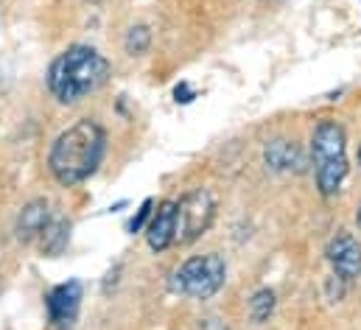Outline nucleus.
<instances>
[{
	"mask_svg": "<svg viewBox=\"0 0 361 330\" xmlns=\"http://www.w3.org/2000/svg\"><path fill=\"white\" fill-rule=\"evenodd\" d=\"M48 221H51V207H48V202H45V199H31V202L20 210V216H17V238H20L23 244L39 238Z\"/></svg>",
	"mask_w": 361,
	"mask_h": 330,
	"instance_id": "9",
	"label": "nucleus"
},
{
	"mask_svg": "<svg viewBox=\"0 0 361 330\" xmlns=\"http://www.w3.org/2000/svg\"><path fill=\"white\" fill-rule=\"evenodd\" d=\"M271 311H274V291L271 288H261V291H255L252 294V300H250V319L252 322H267L271 317Z\"/></svg>",
	"mask_w": 361,
	"mask_h": 330,
	"instance_id": "12",
	"label": "nucleus"
},
{
	"mask_svg": "<svg viewBox=\"0 0 361 330\" xmlns=\"http://www.w3.org/2000/svg\"><path fill=\"white\" fill-rule=\"evenodd\" d=\"M104 152H106L104 126L92 118H82L54 140L48 152V168L59 185L71 188L90 179L104 160Z\"/></svg>",
	"mask_w": 361,
	"mask_h": 330,
	"instance_id": "1",
	"label": "nucleus"
},
{
	"mask_svg": "<svg viewBox=\"0 0 361 330\" xmlns=\"http://www.w3.org/2000/svg\"><path fill=\"white\" fill-rule=\"evenodd\" d=\"M123 45H126V54H132V56L146 54L149 45H152V31H149V25H132Z\"/></svg>",
	"mask_w": 361,
	"mask_h": 330,
	"instance_id": "13",
	"label": "nucleus"
},
{
	"mask_svg": "<svg viewBox=\"0 0 361 330\" xmlns=\"http://www.w3.org/2000/svg\"><path fill=\"white\" fill-rule=\"evenodd\" d=\"M193 98H196V92L190 90V84L188 82H182L174 87V101H177V104H190Z\"/></svg>",
	"mask_w": 361,
	"mask_h": 330,
	"instance_id": "15",
	"label": "nucleus"
},
{
	"mask_svg": "<svg viewBox=\"0 0 361 330\" xmlns=\"http://www.w3.org/2000/svg\"><path fill=\"white\" fill-rule=\"evenodd\" d=\"M216 219V199L207 188H193L177 202V233H174V244L188 247L193 241H199L210 224Z\"/></svg>",
	"mask_w": 361,
	"mask_h": 330,
	"instance_id": "5",
	"label": "nucleus"
},
{
	"mask_svg": "<svg viewBox=\"0 0 361 330\" xmlns=\"http://www.w3.org/2000/svg\"><path fill=\"white\" fill-rule=\"evenodd\" d=\"M152 210H154V202H152V199H143V204L137 207V213L132 216V221H129V227H126V230H129L132 236H135V233H140V230L149 224V219H152Z\"/></svg>",
	"mask_w": 361,
	"mask_h": 330,
	"instance_id": "14",
	"label": "nucleus"
},
{
	"mask_svg": "<svg viewBox=\"0 0 361 330\" xmlns=\"http://www.w3.org/2000/svg\"><path fill=\"white\" fill-rule=\"evenodd\" d=\"M328 263L334 269V274L342 280V283H350L361 277V244L345 230H339L331 241H328Z\"/></svg>",
	"mask_w": 361,
	"mask_h": 330,
	"instance_id": "7",
	"label": "nucleus"
},
{
	"mask_svg": "<svg viewBox=\"0 0 361 330\" xmlns=\"http://www.w3.org/2000/svg\"><path fill=\"white\" fill-rule=\"evenodd\" d=\"M311 160L317 171V188L322 196H334L342 190V182L350 171L348 165V135L339 121L325 118L314 126L311 135Z\"/></svg>",
	"mask_w": 361,
	"mask_h": 330,
	"instance_id": "3",
	"label": "nucleus"
},
{
	"mask_svg": "<svg viewBox=\"0 0 361 330\" xmlns=\"http://www.w3.org/2000/svg\"><path fill=\"white\" fill-rule=\"evenodd\" d=\"M356 224H359V230H361V207H359V213H356Z\"/></svg>",
	"mask_w": 361,
	"mask_h": 330,
	"instance_id": "16",
	"label": "nucleus"
},
{
	"mask_svg": "<svg viewBox=\"0 0 361 330\" xmlns=\"http://www.w3.org/2000/svg\"><path fill=\"white\" fill-rule=\"evenodd\" d=\"M177 233V202H160L157 210H152V219L146 224V241L152 252H166L174 244Z\"/></svg>",
	"mask_w": 361,
	"mask_h": 330,
	"instance_id": "8",
	"label": "nucleus"
},
{
	"mask_svg": "<svg viewBox=\"0 0 361 330\" xmlns=\"http://www.w3.org/2000/svg\"><path fill=\"white\" fill-rule=\"evenodd\" d=\"M42 252L45 255H62L65 247H68V241H71V224H68V219H51L48 224H45V230H42Z\"/></svg>",
	"mask_w": 361,
	"mask_h": 330,
	"instance_id": "11",
	"label": "nucleus"
},
{
	"mask_svg": "<svg viewBox=\"0 0 361 330\" xmlns=\"http://www.w3.org/2000/svg\"><path fill=\"white\" fill-rule=\"evenodd\" d=\"M109 79V62L90 45H71L48 68V90L59 104H76Z\"/></svg>",
	"mask_w": 361,
	"mask_h": 330,
	"instance_id": "2",
	"label": "nucleus"
},
{
	"mask_svg": "<svg viewBox=\"0 0 361 330\" xmlns=\"http://www.w3.org/2000/svg\"><path fill=\"white\" fill-rule=\"evenodd\" d=\"M359 160H361V149H359Z\"/></svg>",
	"mask_w": 361,
	"mask_h": 330,
	"instance_id": "17",
	"label": "nucleus"
},
{
	"mask_svg": "<svg viewBox=\"0 0 361 330\" xmlns=\"http://www.w3.org/2000/svg\"><path fill=\"white\" fill-rule=\"evenodd\" d=\"M264 160L271 171H300L302 168V154L294 143L288 140H271L264 149Z\"/></svg>",
	"mask_w": 361,
	"mask_h": 330,
	"instance_id": "10",
	"label": "nucleus"
},
{
	"mask_svg": "<svg viewBox=\"0 0 361 330\" xmlns=\"http://www.w3.org/2000/svg\"><path fill=\"white\" fill-rule=\"evenodd\" d=\"M227 280V266L219 255H196L188 257L171 274V291L190 300H210L221 291Z\"/></svg>",
	"mask_w": 361,
	"mask_h": 330,
	"instance_id": "4",
	"label": "nucleus"
},
{
	"mask_svg": "<svg viewBox=\"0 0 361 330\" xmlns=\"http://www.w3.org/2000/svg\"><path fill=\"white\" fill-rule=\"evenodd\" d=\"M82 283L79 280H68L59 283L48 291L45 297V308H48V322L56 330H73L79 319V308H82Z\"/></svg>",
	"mask_w": 361,
	"mask_h": 330,
	"instance_id": "6",
	"label": "nucleus"
}]
</instances>
